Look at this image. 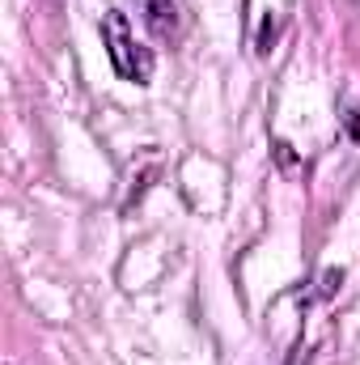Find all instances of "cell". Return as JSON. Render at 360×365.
<instances>
[{
  "label": "cell",
  "mask_w": 360,
  "mask_h": 365,
  "mask_svg": "<svg viewBox=\"0 0 360 365\" xmlns=\"http://www.w3.org/2000/svg\"><path fill=\"white\" fill-rule=\"evenodd\" d=\"M102 43H106V56H110V64H115V73L123 81H132V86H149L153 81V51L144 43H136L127 17L119 9H110L102 17Z\"/></svg>",
  "instance_id": "obj_1"
},
{
  "label": "cell",
  "mask_w": 360,
  "mask_h": 365,
  "mask_svg": "<svg viewBox=\"0 0 360 365\" xmlns=\"http://www.w3.org/2000/svg\"><path fill=\"white\" fill-rule=\"evenodd\" d=\"M149 30H153L157 38H174V30H179L174 0H149Z\"/></svg>",
  "instance_id": "obj_2"
},
{
  "label": "cell",
  "mask_w": 360,
  "mask_h": 365,
  "mask_svg": "<svg viewBox=\"0 0 360 365\" xmlns=\"http://www.w3.org/2000/svg\"><path fill=\"white\" fill-rule=\"evenodd\" d=\"M288 365H309V353L297 344V349H292V357H288Z\"/></svg>",
  "instance_id": "obj_3"
}]
</instances>
